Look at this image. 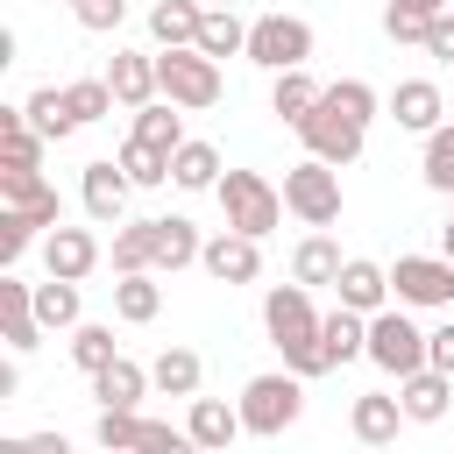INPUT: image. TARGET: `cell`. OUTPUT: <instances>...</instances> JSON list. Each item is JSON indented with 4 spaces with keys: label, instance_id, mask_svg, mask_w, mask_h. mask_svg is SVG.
<instances>
[{
    "label": "cell",
    "instance_id": "obj_1",
    "mask_svg": "<svg viewBox=\"0 0 454 454\" xmlns=\"http://www.w3.org/2000/svg\"><path fill=\"white\" fill-rule=\"evenodd\" d=\"M369 114H376V92H369L362 78H333V85L319 92V106L298 121V135H305V149H312V156H326V163L340 170V163H355V156H362Z\"/></svg>",
    "mask_w": 454,
    "mask_h": 454
},
{
    "label": "cell",
    "instance_id": "obj_2",
    "mask_svg": "<svg viewBox=\"0 0 454 454\" xmlns=\"http://www.w3.org/2000/svg\"><path fill=\"white\" fill-rule=\"evenodd\" d=\"M262 326H270V340L284 348V362H291L298 376H326V355H319V312H312L305 284H277V291L262 298Z\"/></svg>",
    "mask_w": 454,
    "mask_h": 454
},
{
    "label": "cell",
    "instance_id": "obj_3",
    "mask_svg": "<svg viewBox=\"0 0 454 454\" xmlns=\"http://www.w3.org/2000/svg\"><path fill=\"white\" fill-rule=\"evenodd\" d=\"M213 192H220V213H227V227H241V234H255V241H262L277 220H284V192H277L262 170H227Z\"/></svg>",
    "mask_w": 454,
    "mask_h": 454
},
{
    "label": "cell",
    "instance_id": "obj_4",
    "mask_svg": "<svg viewBox=\"0 0 454 454\" xmlns=\"http://www.w3.org/2000/svg\"><path fill=\"white\" fill-rule=\"evenodd\" d=\"M156 92L177 106H213L220 99V57H206L199 43H177L156 57Z\"/></svg>",
    "mask_w": 454,
    "mask_h": 454
},
{
    "label": "cell",
    "instance_id": "obj_5",
    "mask_svg": "<svg viewBox=\"0 0 454 454\" xmlns=\"http://www.w3.org/2000/svg\"><path fill=\"white\" fill-rule=\"evenodd\" d=\"M284 206H291L305 227H333V220H340V177H333V163H326V156L291 163V170H284Z\"/></svg>",
    "mask_w": 454,
    "mask_h": 454
},
{
    "label": "cell",
    "instance_id": "obj_6",
    "mask_svg": "<svg viewBox=\"0 0 454 454\" xmlns=\"http://www.w3.org/2000/svg\"><path fill=\"white\" fill-rule=\"evenodd\" d=\"M298 383H305L298 369H291V376H248V390H241V426L262 433V440L284 433V426L305 411V390H298Z\"/></svg>",
    "mask_w": 454,
    "mask_h": 454
},
{
    "label": "cell",
    "instance_id": "obj_7",
    "mask_svg": "<svg viewBox=\"0 0 454 454\" xmlns=\"http://www.w3.org/2000/svg\"><path fill=\"white\" fill-rule=\"evenodd\" d=\"M369 362L404 383L411 369H426V333H419L404 312H369Z\"/></svg>",
    "mask_w": 454,
    "mask_h": 454
},
{
    "label": "cell",
    "instance_id": "obj_8",
    "mask_svg": "<svg viewBox=\"0 0 454 454\" xmlns=\"http://www.w3.org/2000/svg\"><path fill=\"white\" fill-rule=\"evenodd\" d=\"M241 57H255L262 71H291V64L312 57V28H305L298 14H262V21L248 28V50H241Z\"/></svg>",
    "mask_w": 454,
    "mask_h": 454
},
{
    "label": "cell",
    "instance_id": "obj_9",
    "mask_svg": "<svg viewBox=\"0 0 454 454\" xmlns=\"http://www.w3.org/2000/svg\"><path fill=\"white\" fill-rule=\"evenodd\" d=\"M99 447H142V454H184L192 447V433H170V426H156V419H142V411H121V404H99Z\"/></svg>",
    "mask_w": 454,
    "mask_h": 454
},
{
    "label": "cell",
    "instance_id": "obj_10",
    "mask_svg": "<svg viewBox=\"0 0 454 454\" xmlns=\"http://www.w3.org/2000/svg\"><path fill=\"white\" fill-rule=\"evenodd\" d=\"M390 291H397V305H454V262L447 255H397Z\"/></svg>",
    "mask_w": 454,
    "mask_h": 454
},
{
    "label": "cell",
    "instance_id": "obj_11",
    "mask_svg": "<svg viewBox=\"0 0 454 454\" xmlns=\"http://www.w3.org/2000/svg\"><path fill=\"white\" fill-rule=\"evenodd\" d=\"M0 199H7V213H21L28 227H64V220H57V184H43L35 163H0Z\"/></svg>",
    "mask_w": 454,
    "mask_h": 454
},
{
    "label": "cell",
    "instance_id": "obj_12",
    "mask_svg": "<svg viewBox=\"0 0 454 454\" xmlns=\"http://www.w3.org/2000/svg\"><path fill=\"white\" fill-rule=\"evenodd\" d=\"M199 262H206L220 284H255V270H262V248H255V234L227 227V234H213V241L199 248Z\"/></svg>",
    "mask_w": 454,
    "mask_h": 454
},
{
    "label": "cell",
    "instance_id": "obj_13",
    "mask_svg": "<svg viewBox=\"0 0 454 454\" xmlns=\"http://www.w3.org/2000/svg\"><path fill=\"white\" fill-rule=\"evenodd\" d=\"M0 333H7V348H14V355H28V348L43 340V319H35V291H28L14 270L0 277Z\"/></svg>",
    "mask_w": 454,
    "mask_h": 454
},
{
    "label": "cell",
    "instance_id": "obj_14",
    "mask_svg": "<svg viewBox=\"0 0 454 454\" xmlns=\"http://www.w3.org/2000/svg\"><path fill=\"white\" fill-rule=\"evenodd\" d=\"M128 184H135V177H128L121 163H85V184H78V192H85V213H92L99 227H121Z\"/></svg>",
    "mask_w": 454,
    "mask_h": 454
},
{
    "label": "cell",
    "instance_id": "obj_15",
    "mask_svg": "<svg viewBox=\"0 0 454 454\" xmlns=\"http://www.w3.org/2000/svg\"><path fill=\"white\" fill-rule=\"evenodd\" d=\"M319 355H326V369H340V362L369 355V312H355V305L326 312V319H319Z\"/></svg>",
    "mask_w": 454,
    "mask_h": 454
},
{
    "label": "cell",
    "instance_id": "obj_16",
    "mask_svg": "<svg viewBox=\"0 0 454 454\" xmlns=\"http://www.w3.org/2000/svg\"><path fill=\"white\" fill-rule=\"evenodd\" d=\"M199 248L206 241H199L192 220H177V213L170 220H149V270H184V262H199Z\"/></svg>",
    "mask_w": 454,
    "mask_h": 454
},
{
    "label": "cell",
    "instance_id": "obj_17",
    "mask_svg": "<svg viewBox=\"0 0 454 454\" xmlns=\"http://www.w3.org/2000/svg\"><path fill=\"white\" fill-rule=\"evenodd\" d=\"M106 85H114L121 106H149V99H156V57L114 50V57H106Z\"/></svg>",
    "mask_w": 454,
    "mask_h": 454
},
{
    "label": "cell",
    "instance_id": "obj_18",
    "mask_svg": "<svg viewBox=\"0 0 454 454\" xmlns=\"http://www.w3.org/2000/svg\"><path fill=\"white\" fill-rule=\"evenodd\" d=\"M390 114H397V128H411V135H433L440 128V85L433 78H404L397 92H390Z\"/></svg>",
    "mask_w": 454,
    "mask_h": 454
},
{
    "label": "cell",
    "instance_id": "obj_19",
    "mask_svg": "<svg viewBox=\"0 0 454 454\" xmlns=\"http://www.w3.org/2000/svg\"><path fill=\"white\" fill-rule=\"evenodd\" d=\"M43 262H50V277H85V270L99 262V241H92L85 227H50Z\"/></svg>",
    "mask_w": 454,
    "mask_h": 454
},
{
    "label": "cell",
    "instance_id": "obj_20",
    "mask_svg": "<svg viewBox=\"0 0 454 454\" xmlns=\"http://www.w3.org/2000/svg\"><path fill=\"white\" fill-rule=\"evenodd\" d=\"M333 291H340V305H355V312H383V298H390V270H376V262H340V277H333Z\"/></svg>",
    "mask_w": 454,
    "mask_h": 454
},
{
    "label": "cell",
    "instance_id": "obj_21",
    "mask_svg": "<svg viewBox=\"0 0 454 454\" xmlns=\"http://www.w3.org/2000/svg\"><path fill=\"white\" fill-rule=\"evenodd\" d=\"M447 397H454V383H447V369H411L404 376V419H419V426H433V419H447Z\"/></svg>",
    "mask_w": 454,
    "mask_h": 454
},
{
    "label": "cell",
    "instance_id": "obj_22",
    "mask_svg": "<svg viewBox=\"0 0 454 454\" xmlns=\"http://www.w3.org/2000/svg\"><path fill=\"white\" fill-rule=\"evenodd\" d=\"M184 433H192V447H227V440H234V433H248V426H241V404L227 411L220 397H192Z\"/></svg>",
    "mask_w": 454,
    "mask_h": 454
},
{
    "label": "cell",
    "instance_id": "obj_23",
    "mask_svg": "<svg viewBox=\"0 0 454 454\" xmlns=\"http://www.w3.org/2000/svg\"><path fill=\"white\" fill-rule=\"evenodd\" d=\"M142 390H149V376H142L128 355H114L106 369H92V397H99V404H121V411H135V404H142Z\"/></svg>",
    "mask_w": 454,
    "mask_h": 454
},
{
    "label": "cell",
    "instance_id": "obj_24",
    "mask_svg": "<svg viewBox=\"0 0 454 454\" xmlns=\"http://www.w3.org/2000/svg\"><path fill=\"white\" fill-rule=\"evenodd\" d=\"M397 419H404V397H383V390L355 397V440H362V447H383V440H397Z\"/></svg>",
    "mask_w": 454,
    "mask_h": 454
},
{
    "label": "cell",
    "instance_id": "obj_25",
    "mask_svg": "<svg viewBox=\"0 0 454 454\" xmlns=\"http://www.w3.org/2000/svg\"><path fill=\"white\" fill-rule=\"evenodd\" d=\"M21 106H28V121H35V135H43V142H64V135L78 128V114H71V92H57V85H35Z\"/></svg>",
    "mask_w": 454,
    "mask_h": 454
},
{
    "label": "cell",
    "instance_id": "obj_26",
    "mask_svg": "<svg viewBox=\"0 0 454 454\" xmlns=\"http://www.w3.org/2000/svg\"><path fill=\"white\" fill-rule=\"evenodd\" d=\"M170 184H184V192H213V184H220V149H213V142H177V156H170Z\"/></svg>",
    "mask_w": 454,
    "mask_h": 454
},
{
    "label": "cell",
    "instance_id": "obj_27",
    "mask_svg": "<svg viewBox=\"0 0 454 454\" xmlns=\"http://www.w3.org/2000/svg\"><path fill=\"white\" fill-rule=\"evenodd\" d=\"M114 312H121L128 326H142V319L163 312V291L149 284V270H121V284H114Z\"/></svg>",
    "mask_w": 454,
    "mask_h": 454
},
{
    "label": "cell",
    "instance_id": "obj_28",
    "mask_svg": "<svg viewBox=\"0 0 454 454\" xmlns=\"http://www.w3.org/2000/svg\"><path fill=\"white\" fill-rule=\"evenodd\" d=\"M199 21H206V7H192V0H156L149 35H156L163 50H177V43H199Z\"/></svg>",
    "mask_w": 454,
    "mask_h": 454
},
{
    "label": "cell",
    "instance_id": "obj_29",
    "mask_svg": "<svg viewBox=\"0 0 454 454\" xmlns=\"http://www.w3.org/2000/svg\"><path fill=\"white\" fill-rule=\"evenodd\" d=\"M319 92H326V85H312V78H305V64H291V71H277V92H270V106H277V114L298 128V121L319 106Z\"/></svg>",
    "mask_w": 454,
    "mask_h": 454
},
{
    "label": "cell",
    "instance_id": "obj_30",
    "mask_svg": "<svg viewBox=\"0 0 454 454\" xmlns=\"http://www.w3.org/2000/svg\"><path fill=\"white\" fill-rule=\"evenodd\" d=\"M433 14H447V0H390L383 7V28H390V43H426Z\"/></svg>",
    "mask_w": 454,
    "mask_h": 454
},
{
    "label": "cell",
    "instance_id": "obj_31",
    "mask_svg": "<svg viewBox=\"0 0 454 454\" xmlns=\"http://www.w3.org/2000/svg\"><path fill=\"white\" fill-rule=\"evenodd\" d=\"M135 135L177 156V142H184V128H177V99H149V106H135Z\"/></svg>",
    "mask_w": 454,
    "mask_h": 454
},
{
    "label": "cell",
    "instance_id": "obj_32",
    "mask_svg": "<svg viewBox=\"0 0 454 454\" xmlns=\"http://www.w3.org/2000/svg\"><path fill=\"white\" fill-rule=\"evenodd\" d=\"M35 319H43V326H78V277L35 284Z\"/></svg>",
    "mask_w": 454,
    "mask_h": 454
},
{
    "label": "cell",
    "instance_id": "obj_33",
    "mask_svg": "<svg viewBox=\"0 0 454 454\" xmlns=\"http://www.w3.org/2000/svg\"><path fill=\"white\" fill-rule=\"evenodd\" d=\"M199 50H206V57H234V50H248V28L234 21V7H213V14L199 21Z\"/></svg>",
    "mask_w": 454,
    "mask_h": 454
},
{
    "label": "cell",
    "instance_id": "obj_34",
    "mask_svg": "<svg viewBox=\"0 0 454 454\" xmlns=\"http://www.w3.org/2000/svg\"><path fill=\"white\" fill-rule=\"evenodd\" d=\"M291 270H298V284H333V277H340V248H333L326 234H312V241H298Z\"/></svg>",
    "mask_w": 454,
    "mask_h": 454
},
{
    "label": "cell",
    "instance_id": "obj_35",
    "mask_svg": "<svg viewBox=\"0 0 454 454\" xmlns=\"http://www.w3.org/2000/svg\"><path fill=\"white\" fill-rule=\"evenodd\" d=\"M149 376H156L170 397H192V390H199V355H192V348H163Z\"/></svg>",
    "mask_w": 454,
    "mask_h": 454
},
{
    "label": "cell",
    "instance_id": "obj_36",
    "mask_svg": "<svg viewBox=\"0 0 454 454\" xmlns=\"http://www.w3.org/2000/svg\"><path fill=\"white\" fill-rule=\"evenodd\" d=\"M121 170H128L135 184H163V177H170V149H156V142L135 135V142L121 149Z\"/></svg>",
    "mask_w": 454,
    "mask_h": 454
},
{
    "label": "cell",
    "instance_id": "obj_37",
    "mask_svg": "<svg viewBox=\"0 0 454 454\" xmlns=\"http://www.w3.org/2000/svg\"><path fill=\"white\" fill-rule=\"evenodd\" d=\"M426 184L454 199V128H447V121L426 135Z\"/></svg>",
    "mask_w": 454,
    "mask_h": 454
},
{
    "label": "cell",
    "instance_id": "obj_38",
    "mask_svg": "<svg viewBox=\"0 0 454 454\" xmlns=\"http://www.w3.org/2000/svg\"><path fill=\"white\" fill-rule=\"evenodd\" d=\"M114 355H121V348H114V326H78V333H71V362H78L85 376H92V369H106Z\"/></svg>",
    "mask_w": 454,
    "mask_h": 454
},
{
    "label": "cell",
    "instance_id": "obj_39",
    "mask_svg": "<svg viewBox=\"0 0 454 454\" xmlns=\"http://www.w3.org/2000/svg\"><path fill=\"white\" fill-rule=\"evenodd\" d=\"M114 270H149V220H128L114 234Z\"/></svg>",
    "mask_w": 454,
    "mask_h": 454
},
{
    "label": "cell",
    "instance_id": "obj_40",
    "mask_svg": "<svg viewBox=\"0 0 454 454\" xmlns=\"http://www.w3.org/2000/svg\"><path fill=\"white\" fill-rule=\"evenodd\" d=\"M64 92H71V114H78V121H99V114L114 106V85H106V78H78V85H64Z\"/></svg>",
    "mask_w": 454,
    "mask_h": 454
},
{
    "label": "cell",
    "instance_id": "obj_41",
    "mask_svg": "<svg viewBox=\"0 0 454 454\" xmlns=\"http://www.w3.org/2000/svg\"><path fill=\"white\" fill-rule=\"evenodd\" d=\"M35 241V227L21 220V213H0V270H14L21 262V248Z\"/></svg>",
    "mask_w": 454,
    "mask_h": 454
},
{
    "label": "cell",
    "instance_id": "obj_42",
    "mask_svg": "<svg viewBox=\"0 0 454 454\" xmlns=\"http://www.w3.org/2000/svg\"><path fill=\"white\" fill-rule=\"evenodd\" d=\"M121 14H128V0H78V21H85L92 35H106V28H121Z\"/></svg>",
    "mask_w": 454,
    "mask_h": 454
},
{
    "label": "cell",
    "instance_id": "obj_43",
    "mask_svg": "<svg viewBox=\"0 0 454 454\" xmlns=\"http://www.w3.org/2000/svg\"><path fill=\"white\" fill-rule=\"evenodd\" d=\"M426 50H433L440 64H454V7H447V14H433V28H426Z\"/></svg>",
    "mask_w": 454,
    "mask_h": 454
},
{
    "label": "cell",
    "instance_id": "obj_44",
    "mask_svg": "<svg viewBox=\"0 0 454 454\" xmlns=\"http://www.w3.org/2000/svg\"><path fill=\"white\" fill-rule=\"evenodd\" d=\"M426 362H433V369H447V376H454V319H447V326H433V333H426Z\"/></svg>",
    "mask_w": 454,
    "mask_h": 454
},
{
    "label": "cell",
    "instance_id": "obj_45",
    "mask_svg": "<svg viewBox=\"0 0 454 454\" xmlns=\"http://www.w3.org/2000/svg\"><path fill=\"white\" fill-rule=\"evenodd\" d=\"M447 262H454V220H447Z\"/></svg>",
    "mask_w": 454,
    "mask_h": 454
},
{
    "label": "cell",
    "instance_id": "obj_46",
    "mask_svg": "<svg viewBox=\"0 0 454 454\" xmlns=\"http://www.w3.org/2000/svg\"><path fill=\"white\" fill-rule=\"evenodd\" d=\"M220 7H234V0H220Z\"/></svg>",
    "mask_w": 454,
    "mask_h": 454
},
{
    "label": "cell",
    "instance_id": "obj_47",
    "mask_svg": "<svg viewBox=\"0 0 454 454\" xmlns=\"http://www.w3.org/2000/svg\"><path fill=\"white\" fill-rule=\"evenodd\" d=\"M447 7H454V0H447Z\"/></svg>",
    "mask_w": 454,
    "mask_h": 454
},
{
    "label": "cell",
    "instance_id": "obj_48",
    "mask_svg": "<svg viewBox=\"0 0 454 454\" xmlns=\"http://www.w3.org/2000/svg\"><path fill=\"white\" fill-rule=\"evenodd\" d=\"M71 7H78V0H71Z\"/></svg>",
    "mask_w": 454,
    "mask_h": 454
}]
</instances>
